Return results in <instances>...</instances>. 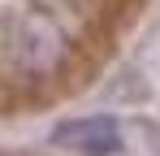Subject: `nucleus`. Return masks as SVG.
I'll return each mask as SVG.
<instances>
[{
  "label": "nucleus",
  "mask_w": 160,
  "mask_h": 156,
  "mask_svg": "<svg viewBox=\"0 0 160 156\" xmlns=\"http://www.w3.org/2000/svg\"><path fill=\"white\" fill-rule=\"evenodd\" d=\"M52 143L78 156H112L121 148V126L112 117H69L52 130Z\"/></svg>",
  "instance_id": "f03ea898"
},
{
  "label": "nucleus",
  "mask_w": 160,
  "mask_h": 156,
  "mask_svg": "<svg viewBox=\"0 0 160 156\" xmlns=\"http://www.w3.org/2000/svg\"><path fill=\"white\" fill-rule=\"evenodd\" d=\"M74 56V35L48 4H30L4 18V74L18 82L56 78Z\"/></svg>",
  "instance_id": "f257e3e1"
}]
</instances>
